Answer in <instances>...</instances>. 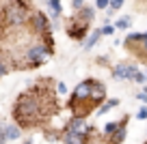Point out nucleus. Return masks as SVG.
<instances>
[{"mask_svg":"<svg viewBox=\"0 0 147 144\" xmlns=\"http://www.w3.org/2000/svg\"><path fill=\"white\" fill-rule=\"evenodd\" d=\"M63 131H69V133H82V131H89V127H87V121H84L82 116H71Z\"/></svg>","mask_w":147,"mask_h":144,"instance_id":"8","label":"nucleus"},{"mask_svg":"<svg viewBox=\"0 0 147 144\" xmlns=\"http://www.w3.org/2000/svg\"><path fill=\"white\" fill-rule=\"evenodd\" d=\"M145 77H147L145 73H141V71H138L136 75H134V82H136V84H143V82H145Z\"/></svg>","mask_w":147,"mask_h":144,"instance_id":"23","label":"nucleus"},{"mask_svg":"<svg viewBox=\"0 0 147 144\" xmlns=\"http://www.w3.org/2000/svg\"><path fill=\"white\" fill-rule=\"evenodd\" d=\"M117 105H119V99H106L104 103L97 108V112H100V114H106V112H110L113 108H117Z\"/></svg>","mask_w":147,"mask_h":144,"instance_id":"14","label":"nucleus"},{"mask_svg":"<svg viewBox=\"0 0 147 144\" xmlns=\"http://www.w3.org/2000/svg\"><path fill=\"white\" fill-rule=\"evenodd\" d=\"M65 32H67L69 39L74 41H80L82 43L84 39H87V32H89V24H82L80 19H76L71 15V17L67 19V24H65Z\"/></svg>","mask_w":147,"mask_h":144,"instance_id":"5","label":"nucleus"},{"mask_svg":"<svg viewBox=\"0 0 147 144\" xmlns=\"http://www.w3.org/2000/svg\"><path fill=\"white\" fill-rule=\"evenodd\" d=\"M89 131H82V133H69V131H63V142L65 144H89Z\"/></svg>","mask_w":147,"mask_h":144,"instance_id":"9","label":"nucleus"},{"mask_svg":"<svg viewBox=\"0 0 147 144\" xmlns=\"http://www.w3.org/2000/svg\"><path fill=\"white\" fill-rule=\"evenodd\" d=\"M136 73L138 67L134 63H119L113 67V77H117V80H134Z\"/></svg>","mask_w":147,"mask_h":144,"instance_id":"6","label":"nucleus"},{"mask_svg":"<svg viewBox=\"0 0 147 144\" xmlns=\"http://www.w3.org/2000/svg\"><path fill=\"white\" fill-rule=\"evenodd\" d=\"M84 5H87L84 0H71V11H74V13H78V11L82 9Z\"/></svg>","mask_w":147,"mask_h":144,"instance_id":"20","label":"nucleus"},{"mask_svg":"<svg viewBox=\"0 0 147 144\" xmlns=\"http://www.w3.org/2000/svg\"><path fill=\"white\" fill-rule=\"evenodd\" d=\"M56 90H59L61 95H65V93H67V86H65L63 82H56Z\"/></svg>","mask_w":147,"mask_h":144,"instance_id":"24","label":"nucleus"},{"mask_svg":"<svg viewBox=\"0 0 147 144\" xmlns=\"http://www.w3.org/2000/svg\"><path fill=\"white\" fill-rule=\"evenodd\" d=\"M119 125H121V121H110V123H106V125H104V135H113Z\"/></svg>","mask_w":147,"mask_h":144,"instance_id":"15","label":"nucleus"},{"mask_svg":"<svg viewBox=\"0 0 147 144\" xmlns=\"http://www.w3.org/2000/svg\"><path fill=\"white\" fill-rule=\"evenodd\" d=\"M143 93H145V95H147V86H145V90H143Z\"/></svg>","mask_w":147,"mask_h":144,"instance_id":"28","label":"nucleus"},{"mask_svg":"<svg viewBox=\"0 0 147 144\" xmlns=\"http://www.w3.org/2000/svg\"><path fill=\"white\" fill-rule=\"evenodd\" d=\"M0 131H2V135H5L7 140H18L20 135H22V129H20L18 125H2Z\"/></svg>","mask_w":147,"mask_h":144,"instance_id":"11","label":"nucleus"},{"mask_svg":"<svg viewBox=\"0 0 147 144\" xmlns=\"http://www.w3.org/2000/svg\"><path fill=\"white\" fill-rule=\"evenodd\" d=\"M28 26H30V32L35 37H39V39H43L46 35H52V24L48 19V15L41 13V11H32L30 19H28Z\"/></svg>","mask_w":147,"mask_h":144,"instance_id":"4","label":"nucleus"},{"mask_svg":"<svg viewBox=\"0 0 147 144\" xmlns=\"http://www.w3.org/2000/svg\"><path fill=\"white\" fill-rule=\"evenodd\" d=\"M48 9H50V17L52 19H59L63 15V7H61V0H46Z\"/></svg>","mask_w":147,"mask_h":144,"instance_id":"12","label":"nucleus"},{"mask_svg":"<svg viewBox=\"0 0 147 144\" xmlns=\"http://www.w3.org/2000/svg\"><path fill=\"white\" fill-rule=\"evenodd\" d=\"M110 7V0H95V9H100V11H106Z\"/></svg>","mask_w":147,"mask_h":144,"instance_id":"21","label":"nucleus"},{"mask_svg":"<svg viewBox=\"0 0 147 144\" xmlns=\"http://www.w3.org/2000/svg\"><path fill=\"white\" fill-rule=\"evenodd\" d=\"M130 22H132V17H130V15H125V17L117 19V22H115V30H125V28L130 26Z\"/></svg>","mask_w":147,"mask_h":144,"instance_id":"16","label":"nucleus"},{"mask_svg":"<svg viewBox=\"0 0 147 144\" xmlns=\"http://www.w3.org/2000/svg\"><path fill=\"white\" fill-rule=\"evenodd\" d=\"M100 32H102V37H110L113 32H115V26L106 24V26H102V28H100Z\"/></svg>","mask_w":147,"mask_h":144,"instance_id":"18","label":"nucleus"},{"mask_svg":"<svg viewBox=\"0 0 147 144\" xmlns=\"http://www.w3.org/2000/svg\"><path fill=\"white\" fill-rule=\"evenodd\" d=\"M145 75H147V69H145Z\"/></svg>","mask_w":147,"mask_h":144,"instance_id":"29","label":"nucleus"},{"mask_svg":"<svg viewBox=\"0 0 147 144\" xmlns=\"http://www.w3.org/2000/svg\"><path fill=\"white\" fill-rule=\"evenodd\" d=\"M5 142H7V138L2 135V131H0V144H5Z\"/></svg>","mask_w":147,"mask_h":144,"instance_id":"26","label":"nucleus"},{"mask_svg":"<svg viewBox=\"0 0 147 144\" xmlns=\"http://www.w3.org/2000/svg\"><path fill=\"white\" fill-rule=\"evenodd\" d=\"M46 82L48 80L37 82V86H30L18 97L13 105V121L20 129H32L48 116L59 112V103Z\"/></svg>","mask_w":147,"mask_h":144,"instance_id":"1","label":"nucleus"},{"mask_svg":"<svg viewBox=\"0 0 147 144\" xmlns=\"http://www.w3.org/2000/svg\"><path fill=\"white\" fill-rule=\"evenodd\" d=\"M136 118H138V121H145V118H147V105H143V108L136 112Z\"/></svg>","mask_w":147,"mask_h":144,"instance_id":"22","label":"nucleus"},{"mask_svg":"<svg viewBox=\"0 0 147 144\" xmlns=\"http://www.w3.org/2000/svg\"><path fill=\"white\" fill-rule=\"evenodd\" d=\"M24 144H32V142H30V140H26V142H24Z\"/></svg>","mask_w":147,"mask_h":144,"instance_id":"27","label":"nucleus"},{"mask_svg":"<svg viewBox=\"0 0 147 144\" xmlns=\"http://www.w3.org/2000/svg\"><path fill=\"white\" fill-rule=\"evenodd\" d=\"M74 17H76V19H80L82 24H91V22H93V17H95V7L84 5L82 9L78 11V13H74Z\"/></svg>","mask_w":147,"mask_h":144,"instance_id":"10","label":"nucleus"},{"mask_svg":"<svg viewBox=\"0 0 147 144\" xmlns=\"http://www.w3.org/2000/svg\"><path fill=\"white\" fill-rule=\"evenodd\" d=\"M136 99L141 101L143 105H147V95H145V93H138V95H136Z\"/></svg>","mask_w":147,"mask_h":144,"instance_id":"25","label":"nucleus"},{"mask_svg":"<svg viewBox=\"0 0 147 144\" xmlns=\"http://www.w3.org/2000/svg\"><path fill=\"white\" fill-rule=\"evenodd\" d=\"M7 73H9V63L5 60V54H2V50H0V77H5Z\"/></svg>","mask_w":147,"mask_h":144,"instance_id":"17","label":"nucleus"},{"mask_svg":"<svg viewBox=\"0 0 147 144\" xmlns=\"http://www.w3.org/2000/svg\"><path fill=\"white\" fill-rule=\"evenodd\" d=\"M5 5V24L7 28H20L28 24L32 15V2L30 0H2Z\"/></svg>","mask_w":147,"mask_h":144,"instance_id":"2","label":"nucleus"},{"mask_svg":"<svg viewBox=\"0 0 147 144\" xmlns=\"http://www.w3.org/2000/svg\"><path fill=\"white\" fill-rule=\"evenodd\" d=\"M100 37H102V32H100V28H97V30H93L91 35L87 37V39L82 41V50H91L93 45L97 43V41H100Z\"/></svg>","mask_w":147,"mask_h":144,"instance_id":"13","label":"nucleus"},{"mask_svg":"<svg viewBox=\"0 0 147 144\" xmlns=\"http://www.w3.org/2000/svg\"><path fill=\"white\" fill-rule=\"evenodd\" d=\"M128 121H130V116H123V118H121V125L117 127V131H115L113 135H108V144H123L125 133H128Z\"/></svg>","mask_w":147,"mask_h":144,"instance_id":"7","label":"nucleus"},{"mask_svg":"<svg viewBox=\"0 0 147 144\" xmlns=\"http://www.w3.org/2000/svg\"><path fill=\"white\" fill-rule=\"evenodd\" d=\"M52 54H54V52H52L46 43H41V41H39V43H32V45H28V47H24V56H22V60H20L18 69H37V67H41Z\"/></svg>","mask_w":147,"mask_h":144,"instance_id":"3","label":"nucleus"},{"mask_svg":"<svg viewBox=\"0 0 147 144\" xmlns=\"http://www.w3.org/2000/svg\"><path fill=\"white\" fill-rule=\"evenodd\" d=\"M123 2H125V0H110V7H108V9L117 13V11H119L121 7H123Z\"/></svg>","mask_w":147,"mask_h":144,"instance_id":"19","label":"nucleus"}]
</instances>
